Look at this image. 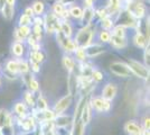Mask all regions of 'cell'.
I'll list each match as a JSON object with an SVG mask.
<instances>
[{
    "instance_id": "obj_1",
    "label": "cell",
    "mask_w": 150,
    "mask_h": 135,
    "mask_svg": "<svg viewBox=\"0 0 150 135\" xmlns=\"http://www.w3.org/2000/svg\"><path fill=\"white\" fill-rule=\"evenodd\" d=\"M95 24H91L88 26H81L77 32L73 35V41L77 47H86L88 45L93 43V39H95Z\"/></svg>"
},
{
    "instance_id": "obj_2",
    "label": "cell",
    "mask_w": 150,
    "mask_h": 135,
    "mask_svg": "<svg viewBox=\"0 0 150 135\" xmlns=\"http://www.w3.org/2000/svg\"><path fill=\"white\" fill-rule=\"evenodd\" d=\"M115 24L121 25L132 31H138L141 29V20L137 19L128 9H121L119 14L115 16Z\"/></svg>"
},
{
    "instance_id": "obj_3",
    "label": "cell",
    "mask_w": 150,
    "mask_h": 135,
    "mask_svg": "<svg viewBox=\"0 0 150 135\" xmlns=\"http://www.w3.org/2000/svg\"><path fill=\"white\" fill-rule=\"evenodd\" d=\"M127 64L129 66V69L131 71L132 76H136L139 79H142V80H147L149 79V68L147 65H144V63L139 62L134 59H128L127 61Z\"/></svg>"
},
{
    "instance_id": "obj_4",
    "label": "cell",
    "mask_w": 150,
    "mask_h": 135,
    "mask_svg": "<svg viewBox=\"0 0 150 135\" xmlns=\"http://www.w3.org/2000/svg\"><path fill=\"white\" fill-rule=\"evenodd\" d=\"M44 32L50 34V35H54L56 32L59 31V24H61V19L57 17L54 13H52L50 10H47L44 14Z\"/></svg>"
},
{
    "instance_id": "obj_5",
    "label": "cell",
    "mask_w": 150,
    "mask_h": 135,
    "mask_svg": "<svg viewBox=\"0 0 150 135\" xmlns=\"http://www.w3.org/2000/svg\"><path fill=\"white\" fill-rule=\"evenodd\" d=\"M88 104H90L92 110H95L98 114L109 113L112 108V101L106 100L101 96L88 97Z\"/></svg>"
},
{
    "instance_id": "obj_6",
    "label": "cell",
    "mask_w": 150,
    "mask_h": 135,
    "mask_svg": "<svg viewBox=\"0 0 150 135\" xmlns=\"http://www.w3.org/2000/svg\"><path fill=\"white\" fill-rule=\"evenodd\" d=\"M55 39H56L57 44L59 45V47L62 49L65 54H73V52L75 51V49L77 47L76 44L73 41V37H67L63 34L61 31H58L54 34Z\"/></svg>"
},
{
    "instance_id": "obj_7",
    "label": "cell",
    "mask_w": 150,
    "mask_h": 135,
    "mask_svg": "<svg viewBox=\"0 0 150 135\" xmlns=\"http://www.w3.org/2000/svg\"><path fill=\"white\" fill-rule=\"evenodd\" d=\"M110 72L113 76L118 78H122V79H129L131 78L132 73L129 66L127 64V62H122V61H114L110 64Z\"/></svg>"
},
{
    "instance_id": "obj_8",
    "label": "cell",
    "mask_w": 150,
    "mask_h": 135,
    "mask_svg": "<svg viewBox=\"0 0 150 135\" xmlns=\"http://www.w3.org/2000/svg\"><path fill=\"white\" fill-rule=\"evenodd\" d=\"M130 13L137 18V19L142 20L147 16V6L144 5V2L139 1V0H132L129 4V6L127 8Z\"/></svg>"
},
{
    "instance_id": "obj_9",
    "label": "cell",
    "mask_w": 150,
    "mask_h": 135,
    "mask_svg": "<svg viewBox=\"0 0 150 135\" xmlns=\"http://www.w3.org/2000/svg\"><path fill=\"white\" fill-rule=\"evenodd\" d=\"M72 100H73V97L71 95H65L63 96L62 98H59L56 103L54 104V107H53V110L55 111L56 115H61V114H64L66 110L69 109L72 105Z\"/></svg>"
},
{
    "instance_id": "obj_10",
    "label": "cell",
    "mask_w": 150,
    "mask_h": 135,
    "mask_svg": "<svg viewBox=\"0 0 150 135\" xmlns=\"http://www.w3.org/2000/svg\"><path fill=\"white\" fill-rule=\"evenodd\" d=\"M118 95V86L114 82H106L101 90V97L106 100L112 101Z\"/></svg>"
},
{
    "instance_id": "obj_11",
    "label": "cell",
    "mask_w": 150,
    "mask_h": 135,
    "mask_svg": "<svg viewBox=\"0 0 150 135\" xmlns=\"http://www.w3.org/2000/svg\"><path fill=\"white\" fill-rule=\"evenodd\" d=\"M85 53H86V56L88 59H94L100 56L101 54H103L105 52V47L103 44L100 43H91L90 45H88L86 47H84Z\"/></svg>"
},
{
    "instance_id": "obj_12",
    "label": "cell",
    "mask_w": 150,
    "mask_h": 135,
    "mask_svg": "<svg viewBox=\"0 0 150 135\" xmlns=\"http://www.w3.org/2000/svg\"><path fill=\"white\" fill-rule=\"evenodd\" d=\"M31 34V26H17L13 32V41L25 43L26 39Z\"/></svg>"
},
{
    "instance_id": "obj_13",
    "label": "cell",
    "mask_w": 150,
    "mask_h": 135,
    "mask_svg": "<svg viewBox=\"0 0 150 135\" xmlns=\"http://www.w3.org/2000/svg\"><path fill=\"white\" fill-rule=\"evenodd\" d=\"M67 90H69V95L72 97H75L79 91V80L75 71L67 72Z\"/></svg>"
},
{
    "instance_id": "obj_14",
    "label": "cell",
    "mask_w": 150,
    "mask_h": 135,
    "mask_svg": "<svg viewBox=\"0 0 150 135\" xmlns=\"http://www.w3.org/2000/svg\"><path fill=\"white\" fill-rule=\"evenodd\" d=\"M132 43L137 49L144 50L146 46L149 45V41L147 39L144 33L141 32V29H138V31H134V34L132 36Z\"/></svg>"
},
{
    "instance_id": "obj_15",
    "label": "cell",
    "mask_w": 150,
    "mask_h": 135,
    "mask_svg": "<svg viewBox=\"0 0 150 135\" xmlns=\"http://www.w3.org/2000/svg\"><path fill=\"white\" fill-rule=\"evenodd\" d=\"M54 124H55V127L57 129H67V127H72V124H73V115H65L61 114V115H57L56 118L54 119Z\"/></svg>"
},
{
    "instance_id": "obj_16",
    "label": "cell",
    "mask_w": 150,
    "mask_h": 135,
    "mask_svg": "<svg viewBox=\"0 0 150 135\" xmlns=\"http://www.w3.org/2000/svg\"><path fill=\"white\" fill-rule=\"evenodd\" d=\"M95 19V8H83V14L79 24L81 26H88L93 24Z\"/></svg>"
},
{
    "instance_id": "obj_17",
    "label": "cell",
    "mask_w": 150,
    "mask_h": 135,
    "mask_svg": "<svg viewBox=\"0 0 150 135\" xmlns=\"http://www.w3.org/2000/svg\"><path fill=\"white\" fill-rule=\"evenodd\" d=\"M27 47L26 43H21V42H16L13 41V43L10 46L11 50V54L15 59H21L25 56V54L27 53Z\"/></svg>"
},
{
    "instance_id": "obj_18",
    "label": "cell",
    "mask_w": 150,
    "mask_h": 135,
    "mask_svg": "<svg viewBox=\"0 0 150 135\" xmlns=\"http://www.w3.org/2000/svg\"><path fill=\"white\" fill-rule=\"evenodd\" d=\"M109 44L111 45L113 50H117V51H122L128 47L129 45V41L128 37H119V36H111V41Z\"/></svg>"
},
{
    "instance_id": "obj_19",
    "label": "cell",
    "mask_w": 150,
    "mask_h": 135,
    "mask_svg": "<svg viewBox=\"0 0 150 135\" xmlns=\"http://www.w3.org/2000/svg\"><path fill=\"white\" fill-rule=\"evenodd\" d=\"M15 124V116L13 113H10L6 108H0V129L6 126Z\"/></svg>"
},
{
    "instance_id": "obj_20",
    "label": "cell",
    "mask_w": 150,
    "mask_h": 135,
    "mask_svg": "<svg viewBox=\"0 0 150 135\" xmlns=\"http://www.w3.org/2000/svg\"><path fill=\"white\" fill-rule=\"evenodd\" d=\"M142 129V125H140L136 121H128L125 124V133L129 135H141Z\"/></svg>"
},
{
    "instance_id": "obj_21",
    "label": "cell",
    "mask_w": 150,
    "mask_h": 135,
    "mask_svg": "<svg viewBox=\"0 0 150 135\" xmlns=\"http://www.w3.org/2000/svg\"><path fill=\"white\" fill-rule=\"evenodd\" d=\"M13 114H15L17 117H25V116L29 114L28 113L29 111V107L26 105L24 100H18V101H16V103L13 104Z\"/></svg>"
},
{
    "instance_id": "obj_22",
    "label": "cell",
    "mask_w": 150,
    "mask_h": 135,
    "mask_svg": "<svg viewBox=\"0 0 150 135\" xmlns=\"http://www.w3.org/2000/svg\"><path fill=\"white\" fill-rule=\"evenodd\" d=\"M62 65L67 72H72V71H75L76 61H75V59L73 58L72 54H65L64 53L62 58Z\"/></svg>"
},
{
    "instance_id": "obj_23",
    "label": "cell",
    "mask_w": 150,
    "mask_h": 135,
    "mask_svg": "<svg viewBox=\"0 0 150 135\" xmlns=\"http://www.w3.org/2000/svg\"><path fill=\"white\" fill-rule=\"evenodd\" d=\"M86 125L83 123L81 118L73 121L72 127H71V135H84L85 134Z\"/></svg>"
},
{
    "instance_id": "obj_24",
    "label": "cell",
    "mask_w": 150,
    "mask_h": 135,
    "mask_svg": "<svg viewBox=\"0 0 150 135\" xmlns=\"http://www.w3.org/2000/svg\"><path fill=\"white\" fill-rule=\"evenodd\" d=\"M59 31H61L65 36H67V37H73V35H74V25L72 24L71 19L61 20Z\"/></svg>"
},
{
    "instance_id": "obj_25",
    "label": "cell",
    "mask_w": 150,
    "mask_h": 135,
    "mask_svg": "<svg viewBox=\"0 0 150 135\" xmlns=\"http://www.w3.org/2000/svg\"><path fill=\"white\" fill-rule=\"evenodd\" d=\"M67 8H69V17H71L72 19L79 20V21H80V19H81V17H82V14H83V7L80 6V5H77L76 2H74V4L69 5Z\"/></svg>"
},
{
    "instance_id": "obj_26",
    "label": "cell",
    "mask_w": 150,
    "mask_h": 135,
    "mask_svg": "<svg viewBox=\"0 0 150 135\" xmlns=\"http://www.w3.org/2000/svg\"><path fill=\"white\" fill-rule=\"evenodd\" d=\"M31 8L34 10V15L35 16H44V14L47 11L46 4L43 0H35L31 4Z\"/></svg>"
},
{
    "instance_id": "obj_27",
    "label": "cell",
    "mask_w": 150,
    "mask_h": 135,
    "mask_svg": "<svg viewBox=\"0 0 150 135\" xmlns=\"http://www.w3.org/2000/svg\"><path fill=\"white\" fill-rule=\"evenodd\" d=\"M16 6H10V5H7L5 4L4 7L0 9V14L2 15V17L7 20V21H10L15 17L16 15V9H15Z\"/></svg>"
},
{
    "instance_id": "obj_28",
    "label": "cell",
    "mask_w": 150,
    "mask_h": 135,
    "mask_svg": "<svg viewBox=\"0 0 150 135\" xmlns=\"http://www.w3.org/2000/svg\"><path fill=\"white\" fill-rule=\"evenodd\" d=\"M96 34H95V36H96V39H98V43H100V44H103V45H106L110 43V41H111V32L110 31H105V29H100V31H96Z\"/></svg>"
},
{
    "instance_id": "obj_29",
    "label": "cell",
    "mask_w": 150,
    "mask_h": 135,
    "mask_svg": "<svg viewBox=\"0 0 150 135\" xmlns=\"http://www.w3.org/2000/svg\"><path fill=\"white\" fill-rule=\"evenodd\" d=\"M28 60L29 61H35L37 63H43L45 60H46V55L43 50H39V51H28Z\"/></svg>"
},
{
    "instance_id": "obj_30",
    "label": "cell",
    "mask_w": 150,
    "mask_h": 135,
    "mask_svg": "<svg viewBox=\"0 0 150 135\" xmlns=\"http://www.w3.org/2000/svg\"><path fill=\"white\" fill-rule=\"evenodd\" d=\"M114 25H115V20L113 17H110V16H108L103 19H100L98 23V26L101 29H105V31H111Z\"/></svg>"
},
{
    "instance_id": "obj_31",
    "label": "cell",
    "mask_w": 150,
    "mask_h": 135,
    "mask_svg": "<svg viewBox=\"0 0 150 135\" xmlns=\"http://www.w3.org/2000/svg\"><path fill=\"white\" fill-rule=\"evenodd\" d=\"M81 119L85 125L90 124L91 119H92V108H91V106L88 104V99L86 104H85V106H84V108H83V111L81 114Z\"/></svg>"
},
{
    "instance_id": "obj_32",
    "label": "cell",
    "mask_w": 150,
    "mask_h": 135,
    "mask_svg": "<svg viewBox=\"0 0 150 135\" xmlns=\"http://www.w3.org/2000/svg\"><path fill=\"white\" fill-rule=\"evenodd\" d=\"M4 69L9 71V72H11V73H15V74H19L18 59H10V60H8Z\"/></svg>"
},
{
    "instance_id": "obj_33",
    "label": "cell",
    "mask_w": 150,
    "mask_h": 135,
    "mask_svg": "<svg viewBox=\"0 0 150 135\" xmlns=\"http://www.w3.org/2000/svg\"><path fill=\"white\" fill-rule=\"evenodd\" d=\"M72 55H73V58L75 59V61L77 63L79 62H85V61H88V56H86V53H85L84 47H76Z\"/></svg>"
},
{
    "instance_id": "obj_34",
    "label": "cell",
    "mask_w": 150,
    "mask_h": 135,
    "mask_svg": "<svg viewBox=\"0 0 150 135\" xmlns=\"http://www.w3.org/2000/svg\"><path fill=\"white\" fill-rule=\"evenodd\" d=\"M111 32V35L113 36H119V37H128V28H125L121 25H115L113 26V28L110 31Z\"/></svg>"
},
{
    "instance_id": "obj_35",
    "label": "cell",
    "mask_w": 150,
    "mask_h": 135,
    "mask_svg": "<svg viewBox=\"0 0 150 135\" xmlns=\"http://www.w3.org/2000/svg\"><path fill=\"white\" fill-rule=\"evenodd\" d=\"M26 86L28 87V90H30L31 92H34V94H35V92H38L39 89H40L39 81L35 78V74H34V73L30 74V78H29V80H28V82H27Z\"/></svg>"
},
{
    "instance_id": "obj_36",
    "label": "cell",
    "mask_w": 150,
    "mask_h": 135,
    "mask_svg": "<svg viewBox=\"0 0 150 135\" xmlns=\"http://www.w3.org/2000/svg\"><path fill=\"white\" fill-rule=\"evenodd\" d=\"M18 66H19V74L20 76L30 72V66H29L28 59H25V58L18 59Z\"/></svg>"
},
{
    "instance_id": "obj_37",
    "label": "cell",
    "mask_w": 150,
    "mask_h": 135,
    "mask_svg": "<svg viewBox=\"0 0 150 135\" xmlns=\"http://www.w3.org/2000/svg\"><path fill=\"white\" fill-rule=\"evenodd\" d=\"M66 8H67V7L65 6L62 1H56V0H55V2L52 5V7H50V10L52 11V13L55 14L57 17L59 18V16L62 15V13L65 10V9H66Z\"/></svg>"
},
{
    "instance_id": "obj_38",
    "label": "cell",
    "mask_w": 150,
    "mask_h": 135,
    "mask_svg": "<svg viewBox=\"0 0 150 135\" xmlns=\"http://www.w3.org/2000/svg\"><path fill=\"white\" fill-rule=\"evenodd\" d=\"M24 101H25L26 105L29 108H34L35 107V103H36L35 94L31 92L30 90H26L25 92H24Z\"/></svg>"
},
{
    "instance_id": "obj_39",
    "label": "cell",
    "mask_w": 150,
    "mask_h": 135,
    "mask_svg": "<svg viewBox=\"0 0 150 135\" xmlns=\"http://www.w3.org/2000/svg\"><path fill=\"white\" fill-rule=\"evenodd\" d=\"M35 108L38 110H45V109H47V108H50V107H48V101H47V99H46L44 96H42V94H39V96H38L37 99H36Z\"/></svg>"
},
{
    "instance_id": "obj_40",
    "label": "cell",
    "mask_w": 150,
    "mask_h": 135,
    "mask_svg": "<svg viewBox=\"0 0 150 135\" xmlns=\"http://www.w3.org/2000/svg\"><path fill=\"white\" fill-rule=\"evenodd\" d=\"M44 27L43 26H37V25H33L31 26V34L36 37V39L42 42L43 36H44Z\"/></svg>"
},
{
    "instance_id": "obj_41",
    "label": "cell",
    "mask_w": 150,
    "mask_h": 135,
    "mask_svg": "<svg viewBox=\"0 0 150 135\" xmlns=\"http://www.w3.org/2000/svg\"><path fill=\"white\" fill-rule=\"evenodd\" d=\"M33 25V17L27 16L25 14H20L18 17V26H31Z\"/></svg>"
},
{
    "instance_id": "obj_42",
    "label": "cell",
    "mask_w": 150,
    "mask_h": 135,
    "mask_svg": "<svg viewBox=\"0 0 150 135\" xmlns=\"http://www.w3.org/2000/svg\"><path fill=\"white\" fill-rule=\"evenodd\" d=\"M91 78H92V80L95 84H100L101 81H103V79H104V73L101 70H99V69L94 68L92 73H91Z\"/></svg>"
},
{
    "instance_id": "obj_43",
    "label": "cell",
    "mask_w": 150,
    "mask_h": 135,
    "mask_svg": "<svg viewBox=\"0 0 150 135\" xmlns=\"http://www.w3.org/2000/svg\"><path fill=\"white\" fill-rule=\"evenodd\" d=\"M109 16V11L105 6H100L99 8H95V18L98 19H103Z\"/></svg>"
},
{
    "instance_id": "obj_44",
    "label": "cell",
    "mask_w": 150,
    "mask_h": 135,
    "mask_svg": "<svg viewBox=\"0 0 150 135\" xmlns=\"http://www.w3.org/2000/svg\"><path fill=\"white\" fill-rule=\"evenodd\" d=\"M15 124L6 125L0 129V135H15Z\"/></svg>"
},
{
    "instance_id": "obj_45",
    "label": "cell",
    "mask_w": 150,
    "mask_h": 135,
    "mask_svg": "<svg viewBox=\"0 0 150 135\" xmlns=\"http://www.w3.org/2000/svg\"><path fill=\"white\" fill-rule=\"evenodd\" d=\"M29 61V60H28ZM40 63H37L35 61H29V66H30V72L34 74H37L40 72Z\"/></svg>"
},
{
    "instance_id": "obj_46",
    "label": "cell",
    "mask_w": 150,
    "mask_h": 135,
    "mask_svg": "<svg viewBox=\"0 0 150 135\" xmlns=\"http://www.w3.org/2000/svg\"><path fill=\"white\" fill-rule=\"evenodd\" d=\"M1 74H4V76L6 77V79L10 80V81H13V80H17V79H18V74L11 73V72H9V71L5 70V69L1 70Z\"/></svg>"
},
{
    "instance_id": "obj_47",
    "label": "cell",
    "mask_w": 150,
    "mask_h": 135,
    "mask_svg": "<svg viewBox=\"0 0 150 135\" xmlns=\"http://www.w3.org/2000/svg\"><path fill=\"white\" fill-rule=\"evenodd\" d=\"M149 52H150V50H149V45H148V46H146L144 49V64L147 65L148 68H149V62H150Z\"/></svg>"
},
{
    "instance_id": "obj_48",
    "label": "cell",
    "mask_w": 150,
    "mask_h": 135,
    "mask_svg": "<svg viewBox=\"0 0 150 135\" xmlns=\"http://www.w3.org/2000/svg\"><path fill=\"white\" fill-rule=\"evenodd\" d=\"M33 25L43 26L44 25V17L43 16H34L33 17Z\"/></svg>"
},
{
    "instance_id": "obj_49",
    "label": "cell",
    "mask_w": 150,
    "mask_h": 135,
    "mask_svg": "<svg viewBox=\"0 0 150 135\" xmlns=\"http://www.w3.org/2000/svg\"><path fill=\"white\" fill-rule=\"evenodd\" d=\"M83 8H95V4L92 0H82Z\"/></svg>"
},
{
    "instance_id": "obj_50",
    "label": "cell",
    "mask_w": 150,
    "mask_h": 135,
    "mask_svg": "<svg viewBox=\"0 0 150 135\" xmlns=\"http://www.w3.org/2000/svg\"><path fill=\"white\" fill-rule=\"evenodd\" d=\"M150 127V118H149V114L144 116V122H142V129H149Z\"/></svg>"
},
{
    "instance_id": "obj_51",
    "label": "cell",
    "mask_w": 150,
    "mask_h": 135,
    "mask_svg": "<svg viewBox=\"0 0 150 135\" xmlns=\"http://www.w3.org/2000/svg\"><path fill=\"white\" fill-rule=\"evenodd\" d=\"M24 14L27 15V16H30V17H34V16H35V15H34V10H33L31 6L25 7V9H24Z\"/></svg>"
},
{
    "instance_id": "obj_52",
    "label": "cell",
    "mask_w": 150,
    "mask_h": 135,
    "mask_svg": "<svg viewBox=\"0 0 150 135\" xmlns=\"http://www.w3.org/2000/svg\"><path fill=\"white\" fill-rule=\"evenodd\" d=\"M5 2H6L7 5H10V6H16L17 0H5Z\"/></svg>"
},
{
    "instance_id": "obj_53",
    "label": "cell",
    "mask_w": 150,
    "mask_h": 135,
    "mask_svg": "<svg viewBox=\"0 0 150 135\" xmlns=\"http://www.w3.org/2000/svg\"><path fill=\"white\" fill-rule=\"evenodd\" d=\"M6 2H5V0H0V9L4 7V5H5Z\"/></svg>"
},
{
    "instance_id": "obj_54",
    "label": "cell",
    "mask_w": 150,
    "mask_h": 135,
    "mask_svg": "<svg viewBox=\"0 0 150 135\" xmlns=\"http://www.w3.org/2000/svg\"><path fill=\"white\" fill-rule=\"evenodd\" d=\"M1 70H2V69H1V65H0V76H1Z\"/></svg>"
},
{
    "instance_id": "obj_55",
    "label": "cell",
    "mask_w": 150,
    "mask_h": 135,
    "mask_svg": "<svg viewBox=\"0 0 150 135\" xmlns=\"http://www.w3.org/2000/svg\"><path fill=\"white\" fill-rule=\"evenodd\" d=\"M1 77V76H0ZM0 88H1V78H0Z\"/></svg>"
},
{
    "instance_id": "obj_56",
    "label": "cell",
    "mask_w": 150,
    "mask_h": 135,
    "mask_svg": "<svg viewBox=\"0 0 150 135\" xmlns=\"http://www.w3.org/2000/svg\"><path fill=\"white\" fill-rule=\"evenodd\" d=\"M92 1H94V4H95V2H96V1H98V0H92Z\"/></svg>"
},
{
    "instance_id": "obj_57",
    "label": "cell",
    "mask_w": 150,
    "mask_h": 135,
    "mask_svg": "<svg viewBox=\"0 0 150 135\" xmlns=\"http://www.w3.org/2000/svg\"><path fill=\"white\" fill-rule=\"evenodd\" d=\"M56 1H63V0H56Z\"/></svg>"
}]
</instances>
